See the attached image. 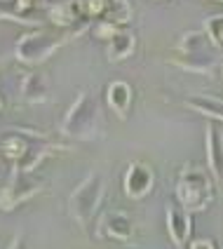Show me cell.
Instances as JSON below:
<instances>
[{
  "mask_svg": "<svg viewBox=\"0 0 223 249\" xmlns=\"http://www.w3.org/2000/svg\"><path fill=\"white\" fill-rule=\"evenodd\" d=\"M169 64L179 66L190 73H211L221 66L219 47L211 42V38L205 31H188L174 47V56Z\"/></svg>",
  "mask_w": 223,
  "mask_h": 249,
  "instance_id": "6da1fadb",
  "label": "cell"
},
{
  "mask_svg": "<svg viewBox=\"0 0 223 249\" xmlns=\"http://www.w3.org/2000/svg\"><path fill=\"white\" fill-rule=\"evenodd\" d=\"M73 38L70 31H64V28H35V31H28L24 33L19 40H17V50L14 54L21 64H28V66H38L45 59L54 54L61 45Z\"/></svg>",
  "mask_w": 223,
  "mask_h": 249,
  "instance_id": "7a4b0ae2",
  "label": "cell"
},
{
  "mask_svg": "<svg viewBox=\"0 0 223 249\" xmlns=\"http://www.w3.org/2000/svg\"><path fill=\"white\" fill-rule=\"evenodd\" d=\"M176 200L188 214L205 212L214 200V181L197 165H186L176 181Z\"/></svg>",
  "mask_w": 223,
  "mask_h": 249,
  "instance_id": "3957f363",
  "label": "cell"
},
{
  "mask_svg": "<svg viewBox=\"0 0 223 249\" xmlns=\"http://www.w3.org/2000/svg\"><path fill=\"white\" fill-rule=\"evenodd\" d=\"M99 127H101V115H99L97 99L87 92H80L61 123V132L69 139L92 141L99 137Z\"/></svg>",
  "mask_w": 223,
  "mask_h": 249,
  "instance_id": "277c9868",
  "label": "cell"
},
{
  "mask_svg": "<svg viewBox=\"0 0 223 249\" xmlns=\"http://www.w3.org/2000/svg\"><path fill=\"white\" fill-rule=\"evenodd\" d=\"M103 193H106V183L101 179V174L99 172L87 174L85 181L69 197V212H70V216H73V221L80 223L85 228L87 223L94 219L99 205L103 200Z\"/></svg>",
  "mask_w": 223,
  "mask_h": 249,
  "instance_id": "5b68a950",
  "label": "cell"
},
{
  "mask_svg": "<svg viewBox=\"0 0 223 249\" xmlns=\"http://www.w3.org/2000/svg\"><path fill=\"white\" fill-rule=\"evenodd\" d=\"M134 233H137L134 219H132L127 212H120V209L106 212L97 223V235L103 237V240L132 242V240H134Z\"/></svg>",
  "mask_w": 223,
  "mask_h": 249,
  "instance_id": "8992f818",
  "label": "cell"
},
{
  "mask_svg": "<svg viewBox=\"0 0 223 249\" xmlns=\"http://www.w3.org/2000/svg\"><path fill=\"white\" fill-rule=\"evenodd\" d=\"M38 193H40V181L28 179L26 172H17V174H12V179L5 183V188L0 191V207L12 209Z\"/></svg>",
  "mask_w": 223,
  "mask_h": 249,
  "instance_id": "52a82bcc",
  "label": "cell"
},
{
  "mask_svg": "<svg viewBox=\"0 0 223 249\" xmlns=\"http://www.w3.org/2000/svg\"><path fill=\"white\" fill-rule=\"evenodd\" d=\"M153 186H155V172L153 167H148L146 162H132L125 169L122 191H125L129 200H143L153 191Z\"/></svg>",
  "mask_w": 223,
  "mask_h": 249,
  "instance_id": "ba28073f",
  "label": "cell"
},
{
  "mask_svg": "<svg viewBox=\"0 0 223 249\" xmlns=\"http://www.w3.org/2000/svg\"><path fill=\"white\" fill-rule=\"evenodd\" d=\"M165 221H167V233L174 242L176 249H186V245L190 242V214L181 207V205H167L165 207Z\"/></svg>",
  "mask_w": 223,
  "mask_h": 249,
  "instance_id": "9c48e42d",
  "label": "cell"
},
{
  "mask_svg": "<svg viewBox=\"0 0 223 249\" xmlns=\"http://www.w3.org/2000/svg\"><path fill=\"white\" fill-rule=\"evenodd\" d=\"M205 151L211 177L216 181H223V132L216 124H207L205 129Z\"/></svg>",
  "mask_w": 223,
  "mask_h": 249,
  "instance_id": "30bf717a",
  "label": "cell"
},
{
  "mask_svg": "<svg viewBox=\"0 0 223 249\" xmlns=\"http://www.w3.org/2000/svg\"><path fill=\"white\" fill-rule=\"evenodd\" d=\"M106 101L111 106V111L125 120L129 111H132V101H134V89L132 85L125 83V80H113L106 87Z\"/></svg>",
  "mask_w": 223,
  "mask_h": 249,
  "instance_id": "8fae6325",
  "label": "cell"
},
{
  "mask_svg": "<svg viewBox=\"0 0 223 249\" xmlns=\"http://www.w3.org/2000/svg\"><path fill=\"white\" fill-rule=\"evenodd\" d=\"M134 50H137V36L129 28H118L108 38V61L111 64L129 59L134 54Z\"/></svg>",
  "mask_w": 223,
  "mask_h": 249,
  "instance_id": "7c38bea8",
  "label": "cell"
},
{
  "mask_svg": "<svg viewBox=\"0 0 223 249\" xmlns=\"http://www.w3.org/2000/svg\"><path fill=\"white\" fill-rule=\"evenodd\" d=\"M186 106L193 108V111L207 115L209 120L223 123V99L219 97H209V94H190L186 99Z\"/></svg>",
  "mask_w": 223,
  "mask_h": 249,
  "instance_id": "4fadbf2b",
  "label": "cell"
},
{
  "mask_svg": "<svg viewBox=\"0 0 223 249\" xmlns=\"http://www.w3.org/2000/svg\"><path fill=\"white\" fill-rule=\"evenodd\" d=\"M50 92H47V85H45V78L40 73H28L26 78L21 80V99L28 101V104H42L47 101Z\"/></svg>",
  "mask_w": 223,
  "mask_h": 249,
  "instance_id": "5bb4252c",
  "label": "cell"
},
{
  "mask_svg": "<svg viewBox=\"0 0 223 249\" xmlns=\"http://www.w3.org/2000/svg\"><path fill=\"white\" fill-rule=\"evenodd\" d=\"M205 33L219 50H223V14H214V17L205 19Z\"/></svg>",
  "mask_w": 223,
  "mask_h": 249,
  "instance_id": "9a60e30c",
  "label": "cell"
},
{
  "mask_svg": "<svg viewBox=\"0 0 223 249\" xmlns=\"http://www.w3.org/2000/svg\"><path fill=\"white\" fill-rule=\"evenodd\" d=\"M28 143L26 141H21V139H7L5 143H2V153H5V158H10V160H21V155L26 153Z\"/></svg>",
  "mask_w": 223,
  "mask_h": 249,
  "instance_id": "2e32d148",
  "label": "cell"
},
{
  "mask_svg": "<svg viewBox=\"0 0 223 249\" xmlns=\"http://www.w3.org/2000/svg\"><path fill=\"white\" fill-rule=\"evenodd\" d=\"M115 31H118V26L103 19V21H101V24L97 26V31H94V36H97V38H106V40H108V38H111V36L115 33Z\"/></svg>",
  "mask_w": 223,
  "mask_h": 249,
  "instance_id": "e0dca14e",
  "label": "cell"
},
{
  "mask_svg": "<svg viewBox=\"0 0 223 249\" xmlns=\"http://www.w3.org/2000/svg\"><path fill=\"white\" fill-rule=\"evenodd\" d=\"M188 249H216V245H214V240H209V237H197V240L188 242Z\"/></svg>",
  "mask_w": 223,
  "mask_h": 249,
  "instance_id": "ac0fdd59",
  "label": "cell"
},
{
  "mask_svg": "<svg viewBox=\"0 0 223 249\" xmlns=\"http://www.w3.org/2000/svg\"><path fill=\"white\" fill-rule=\"evenodd\" d=\"M7 249H31V245H28L26 237L19 233V235H17V237L12 240V242H10V247H7Z\"/></svg>",
  "mask_w": 223,
  "mask_h": 249,
  "instance_id": "d6986e66",
  "label": "cell"
},
{
  "mask_svg": "<svg viewBox=\"0 0 223 249\" xmlns=\"http://www.w3.org/2000/svg\"><path fill=\"white\" fill-rule=\"evenodd\" d=\"M47 5H52V7H56V5H64V2H70V0H45Z\"/></svg>",
  "mask_w": 223,
  "mask_h": 249,
  "instance_id": "ffe728a7",
  "label": "cell"
},
{
  "mask_svg": "<svg viewBox=\"0 0 223 249\" xmlns=\"http://www.w3.org/2000/svg\"><path fill=\"white\" fill-rule=\"evenodd\" d=\"M0 111H2V97H0Z\"/></svg>",
  "mask_w": 223,
  "mask_h": 249,
  "instance_id": "44dd1931",
  "label": "cell"
},
{
  "mask_svg": "<svg viewBox=\"0 0 223 249\" xmlns=\"http://www.w3.org/2000/svg\"><path fill=\"white\" fill-rule=\"evenodd\" d=\"M221 71H223V64H221Z\"/></svg>",
  "mask_w": 223,
  "mask_h": 249,
  "instance_id": "7402d4cb",
  "label": "cell"
}]
</instances>
